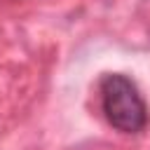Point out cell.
Instances as JSON below:
<instances>
[{"instance_id":"1","label":"cell","mask_w":150,"mask_h":150,"mask_svg":"<svg viewBox=\"0 0 150 150\" xmlns=\"http://www.w3.org/2000/svg\"><path fill=\"white\" fill-rule=\"evenodd\" d=\"M101 108L112 129L122 134H141L148 124V105L136 87L122 73H110L101 80L98 87Z\"/></svg>"}]
</instances>
